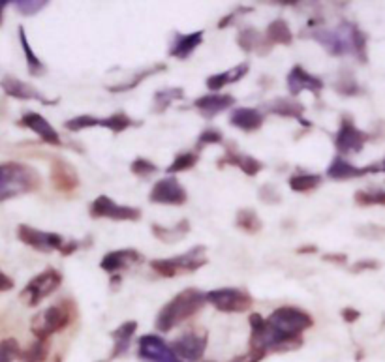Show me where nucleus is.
I'll return each instance as SVG.
<instances>
[{"instance_id": "51", "label": "nucleus", "mask_w": 385, "mask_h": 362, "mask_svg": "<svg viewBox=\"0 0 385 362\" xmlns=\"http://www.w3.org/2000/svg\"><path fill=\"white\" fill-rule=\"evenodd\" d=\"M248 12H252V10H250V8H237V10H235L233 14L225 15L224 19H222V21L219 23V29H225V27H229V25H232V23L235 21V17H237V15L248 14Z\"/></svg>"}, {"instance_id": "41", "label": "nucleus", "mask_w": 385, "mask_h": 362, "mask_svg": "<svg viewBox=\"0 0 385 362\" xmlns=\"http://www.w3.org/2000/svg\"><path fill=\"white\" fill-rule=\"evenodd\" d=\"M96 126H100V118H96L92 115H79V116H73L70 120H66L64 122V128L68 131H83V130H88V128H96Z\"/></svg>"}, {"instance_id": "13", "label": "nucleus", "mask_w": 385, "mask_h": 362, "mask_svg": "<svg viewBox=\"0 0 385 362\" xmlns=\"http://www.w3.org/2000/svg\"><path fill=\"white\" fill-rule=\"evenodd\" d=\"M90 216L108 218V220H115V222H138L141 218V210L136 207L115 203L110 196H98L90 205Z\"/></svg>"}, {"instance_id": "14", "label": "nucleus", "mask_w": 385, "mask_h": 362, "mask_svg": "<svg viewBox=\"0 0 385 362\" xmlns=\"http://www.w3.org/2000/svg\"><path fill=\"white\" fill-rule=\"evenodd\" d=\"M186 199H188L186 190L182 188V184L175 177H166V179L156 181L149 194V201L156 205L179 207V205L186 203Z\"/></svg>"}, {"instance_id": "3", "label": "nucleus", "mask_w": 385, "mask_h": 362, "mask_svg": "<svg viewBox=\"0 0 385 362\" xmlns=\"http://www.w3.org/2000/svg\"><path fill=\"white\" fill-rule=\"evenodd\" d=\"M250 323V349L262 351V353H269V351H293V349L301 348L303 340L301 338H290L286 334L278 333L275 326L271 325L269 321L262 318L260 313H252L248 318Z\"/></svg>"}, {"instance_id": "58", "label": "nucleus", "mask_w": 385, "mask_h": 362, "mask_svg": "<svg viewBox=\"0 0 385 362\" xmlns=\"http://www.w3.org/2000/svg\"><path fill=\"white\" fill-rule=\"evenodd\" d=\"M382 169H384V171H385V161H384V166H382Z\"/></svg>"}, {"instance_id": "40", "label": "nucleus", "mask_w": 385, "mask_h": 362, "mask_svg": "<svg viewBox=\"0 0 385 362\" xmlns=\"http://www.w3.org/2000/svg\"><path fill=\"white\" fill-rule=\"evenodd\" d=\"M353 199L359 207H385V190H359Z\"/></svg>"}, {"instance_id": "16", "label": "nucleus", "mask_w": 385, "mask_h": 362, "mask_svg": "<svg viewBox=\"0 0 385 362\" xmlns=\"http://www.w3.org/2000/svg\"><path fill=\"white\" fill-rule=\"evenodd\" d=\"M286 85H288V90H290L291 98H295L299 96L303 90H308V92H312V94H318L323 90V81L320 77H316L312 73H308L303 68V66H293L288 73V77H286Z\"/></svg>"}, {"instance_id": "48", "label": "nucleus", "mask_w": 385, "mask_h": 362, "mask_svg": "<svg viewBox=\"0 0 385 362\" xmlns=\"http://www.w3.org/2000/svg\"><path fill=\"white\" fill-rule=\"evenodd\" d=\"M260 199H262L263 203H278V201H280V196H278L275 186L265 184V186H262V190H260Z\"/></svg>"}, {"instance_id": "22", "label": "nucleus", "mask_w": 385, "mask_h": 362, "mask_svg": "<svg viewBox=\"0 0 385 362\" xmlns=\"http://www.w3.org/2000/svg\"><path fill=\"white\" fill-rule=\"evenodd\" d=\"M235 105V98L232 94H205L194 100V107L205 116V118H214L225 109Z\"/></svg>"}, {"instance_id": "49", "label": "nucleus", "mask_w": 385, "mask_h": 362, "mask_svg": "<svg viewBox=\"0 0 385 362\" xmlns=\"http://www.w3.org/2000/svg\"><path fill=\"white\" fill-rule=\"evenodd\" d=\"M380 263L374 259H361L357 261L356 265H351V272H363V270H374L378 268Z\"/></svg>"}, {"instance_id": "52", "label": "nucleus", "mask_w": 385, "mask_h": 362, "mask_svg": "<svg viewBox=\"0 0 385 362\" xmlns=\"http://www.w3.org/2000/svg\"><path fill=\"white\" fill-rule=\"evenodd\" d=\"M340 315L344 318V321H348V323H353L357 319L361 318V311L359 310H353V308H344L340 311Z\"/></svg>"}, {"instance_id": "34", "label": "nucleus", "mask_w": 385, "mask_h": 362, "mask_svg": "<svg viewBox=\"0 0 385 362\" xmlns=\"http://www.w3.org/2000/svg\"><path fill=\"white\" fill-rule=\"evenodd\" d=\"M19 42H21L23 53L27 58V64H29V73L30 75H42L45 72L44 62L36 57V53L32 51V47L29 44V38L25 34V27H19Z\"/></svg>"}, {"instance_id": "36", "label": "nucleus", "mask_w": 385, "mask_h": 362, "mask_svg": "<svg viewBox=\"0 0 385 362\" xmlns=\"http://www.w3.org/2000/svg\"><path fill=\"white\" fill-rule=\"evenodd\" d=\"M182 98H184V88L181 87H169L164 88V90H156V94H154V111L162 113L171 103L177 102V100H182Z\"/></svg>"}, {"instance_id": "9", "label": "nucleus", "mask_w": 385, "mask_h": 362, "mask_svg": "<svg viewBox=\"0 0 385 362\" xmlns=\"http://www.w3.org/2000/svg\"><path fill=\"white\" fill-rule=\"evenodd\" d=\"M60 283H62V274L57 268H45L44 272L34 276L25 285V289L21 291V300L27 306H38L44 298L53 295L60 287Z\"/></svg>"}, {"instance_id": "7", "label": "nucleus", "mask_w": 385, "mask_h": 362, "mask_svg": "<svg viewBox=\"0 0 385 362\" xmlns=\"http://www.w3.org/2000/svg\"><path fill=\"white\" fill-rule=\"evenodd\" d=\"M267 321L275 326L278 333L286 334L290 338H301V334L314 325V319L308 311L293 308V306L276 308L267 318Z\"/></svg>"}, {"instance_id": "43", "label": "nucleus", "mask_w": 385, "mask_h": 362, "mask_svg": "<svg viewBox=\"0 0 385 362\" xmlns=\"http://www.w3.org/2000/svg\"><path fill=\"white\" fill-rule=\"evenodd\" d=\"M132 173L139 177V179H149V177H153V174L158 173V167L154 166L153 161H149L145 158H138L132 161Z\"/></svg>"}, {"instance_id": "44", "label": "nucleus", "mask_w": 385, "mask_h": 362, "mask_svg": "<svg viewBox=\"0 0 385 362\" xmlns=\"http://www.w3.org/2000/svg\"><path fill=\"white\" fill-rule=\"evenodd\" d=\"M49 2L45 0H15L14 6L17 8V12H21L23 15H36L38 12H42Z\"/></svg>"}, {"instance_id": "29", "label": "nucleus", "mask_w": 385, "mask_h": 362, "mask_svg": "<svg viewBox=\"0 0 385 362\" xmlns=\"http://www.w3.org/2000/svg\"><path fill=\"white\" fill-rule=\"evenodd\" d=\"M237 44L243 51H258V49H265V53L271 51V47L273 45L267 42V38L265 34H262L260 30L254 29V27H247V29H243L239 32V36H237Z\"/></svg>"}, {"instance_id": "1", "label": "nucleus", "mask_w": 385, "mask_h": 362, "mask_svg": "<svg viewBox=\"0 0 385 362\" xmlns=\"http://www.w3.org/2000/svg\"><path fill=\"white\" fill-rule=\"evenodd\" d=\"M312 40L334 57L353 53L361 62H367V34L353 23L344 21L336 29H314Z\"/></svg>"}, {"instance_id": "30", "label": "nucleus", "mask_w": 385, "mask_h": 362, "mask_svg": "<svg viewBox=\"0 0 385 362\" xmlns=\"http://www.w3.org/2000/svg\"><path fill=\"white\" fill-rule=\"evenodd\" d=\"M190 233V222L188 220H181L179 224H175L173 227H162L158 224H153V235L156 239L164 242V244H175L182 240Z\"/></svg>"}, {"instance_id": "21", "label": "nucleus", "mask_w": 385, "mask_h": 362, "mask_svg": "<svg viewBox=\"0 0 385 362\" xmlns=\"http://www.w3.org/2000/svg\"><path fill=\"white\" fill-rule=\"evenodd\" d=\"M382 171L380 166H369V167H356L349 161L342 158V156H334L333 161L327 167V177L333 181H349V179H359L369 173H378Z\"/></svg>"}, {"instance_id": "2", "label": "nucleus", "mask_w": 385, "mask_h": 362, "mask_svg": "<svg viewBox=\"0 0 385 362\" xmlns=\"http://www.w3.org/2000/svg\"><path fill=\"white\" fill-rule=\"evenodd\" d=\"M207 302L205 293H201L199 289L188 287V289L181 291L179 295H175L167 305H164L158 315H156V331L158 333H169L173 331L175 326L184 323L186 319L196 315L197 311L201 310Z\"/></svg>"}, {"instance_id": "55", "label": "nucleus", "mask_w": 385, "mask_h": 362, "mask_svg": "<svg viewBox=\"0 0 385 362\" xmlns=\"http://www.w3.org/2000/svg\"><path fill=\"white\" fill-rule=\"evenodd\" d=\"M323 259L331 261V263H338V265H344L348 257H346V254H325L323 255Z\"/></svg>"}, {"instance_id": "56", "label": "nucleus", "mask_w": 385, "mask_h": 362, "mask_svg": "<svg viewBox=\"0 0 385 362\" xmlns=\"http://www.w3.org/2000/svg\"><path fill=\"white\" fill-rule=\"evenodd\" d=\"M297 252H299V254H305V252H312V254H316V252H318V248H316V246H314V244H312V246L299 248Z\"/></svg>"}, {"instance_id": "33", "label": "nucleus", "mask_w": 385, "mask_h": 362, "mask_svg": "<svg viewBox=\"0 0 385 362\" xmlns=\"http://www.w3.org/2000/svg\"><path fill=\"white\" fill-rule=\"evenodd\" d=\"M290 188L293 192H299V194H306V192H312V190L320 188L321 184V177L318 173H297L291 177L290 181Z\"/></svg>"}, {"instance_id": "35", "label": "nucleus", "mask_w": 385, "mask_h": 362, "mask_svg": "<svg viewBox=\"0 0 385 362\" xmlns=\"http://www.w3.org/2000/svg\"><path fill=\"white\" fill-rule=\"evenodd\" d=\"M235 225L243 229L245 233H250V235H254V233H260L263 227V222L260 220V216L256 214V210L252 209H240L237 212V218H235Z\"/></svg>"}, {"instance_id": "10", "label": "nucleus", "mask_w": 385, "mask_h": 362, "mask_svg": "<svg viewBox=\"0 0 385 362\" xmlns=\"http://www.w3.org/2000/svg\"><path fill=\"white\" fill-rule=\"evenodd\" d=\"M207 341H209V334L203 328H192L182 333L175 341H171V351L175 353L177 359L182 362H196L205 355L207 349Z\"/></svg>"}, {"instance_id": "19", "label": "nucleus", "mask_w": 385, "mask_h": 362, "mask_svg": "<svg viewBox=\"0 0 385 362\" xmlns=\"http://www.w3.org/2000/svg\"><path fill=\"white\" fill-rule=\"evenodd\" d=\"M0 87L8 96L17 98V100H36L44 105H55L58 102V100H47L36 87H32L30 83H25L17 77H12V75H6L4 79L0 81Z\"/></svg>"}, {"instance_id": "4", "label": "nucleus", "mask_w": 385, "mask_h": 362, "mask_svg": "<svg viewBox=\"0 0 385 362\" xmlns=\"http://www.w3.org/2000/svg\"><path fill=\"white\" fill-rule=\"evenodd\" d=\"M40 184L42 179L34 167L17 161L0 164V201L21 194H30L40 188Z\"/></svg>"}, {"instance_id": "45", "label": "nucleus", "mask_w": 385, "mask_h": 362, "mask_svg": "<svg viewBox=\"0 0 385 362\" xmlns=\"http://www.w3.org/2000/svg\"><path fill=\"white\" fill-rule=\"evenodd\" d=\"M224 143V135L220 133L219 130H214V128H209V130H205L199 138H197V153H199V148H203L207 145H222Z\"/></svg>"}, {"instance_id": "11", "label": "nucleus", "mask_w": 385, "mask_h": 362, "mask_svg": "<svg viewBox=\"0 0 385 362\" xmlns=\"http://www.w3.org/2000/svg\"><path fill=\"white\" fill-rule=\"evenodd\" d=\"M369 139H371V135L367 131L359 130L351 120V116L344 115L340 120V128L334 135V148L342 158L348 156V154H359Z\"/></svg>"}, {"instance_id": "50", "label": "nucleus", "mask_w": 385, "mask_h": 362, "mask_svg": "<svg viewBox=\"0 0 385 362\" xmlns=\"http://www.w3.org/2000/svg\"><path fill=\"white\" fill-rule=\"evenodd\" d=\"M262 359H265V353H262V351H256V349H250V351L245 353V355L235 357L232 362H260Z\"/></svg>"}, {"instance_id": "39", "label": "nucleus", "mask_w": 385, "mask_h": 362, "mask_svg": "<svg viewBox=\"0 0 385 362\" xmlns=\"http://www.w3.org/2000/svg\"><path fill=\"white\" fill-rule=\"evenodd\" d=\"M197 161H199V153H197V151H192V153H181L175 156L173 164L167 167L166 171L173 177L175 173H182V171L192 169Z\"/></svg>"}, {"instance_id": "15", "label": "nucleus", "mask_w": 385, "mask_h": 362, "mask_svg": "<svg viewBox=\"0 0 385 362\" xmlns=\"http://www.w3.org/2000/svg\"><path fill=\"white\" fill-rule=\"evenodd\" d=\"M138 355L147 362H182L171 351V346L156 334H145L138 340Z\"/></svg>"}, {"instance_id": "32", "label": "nucleus", "mask_w": 385, "mask_h": 362, "mask_svg": "<svg viewBox=\"0 0 385 362\" xmlns=\"http://www.w3.org/2000/svg\"><path fill=\"white\" fill-rule=\"evenodd\" d=\"M167 66L166 64H154L151 68H145V70H141L138 75H134L130 81H126V83H121V85H110L108 90L116 94V92H126V90H132V88H136L139 83H143L147 77H151L154 73H160V72H166Z\"/></svg>"}, {"instance_id": "53", "label": "nucleus", "mask_w": 385, "mask_h": 362, "mask_svg": "<svg viewBox=\"0 0 385 362\" xmlns=\"http://www.w3.org/2000/svg\"><path fill=\"white\" fill-rule=\"evenodd\" d=\"M14 280L10 278L8 274H4L2 270H0V291H10L14 289Z\"/></svg>"}, {"instance_id": "20", "label": "nucleus", "mask_w": 385, "mask_h": 362, "mask_svg": "<svg viewBox=\"0 0 385 362\" xmlns=\"http://www.w3.org/2000/svg\"><path fill=\"white\" fill-rule=\"evenodd\" d=\"M17 124H19L21 128H29L30 131H34L38 138L42 139L44 143H47V145H62L58 131L55 130L51 124H49V120H47L45 116L40 115V113H25V115L21 116V120Z\"/></svg>"}, {"instance_id": "27", "label": "nucleus", "mask_w": 385, "mask_h": 362, "mask_svg": "<svg viewBox=\"0 0 385 362\" xmlns=\"http://www.w3.org/2000/svg\"><path fill=\"white\" fill-rule=\"evenodd\" d=\"M219 166H233V167H239L240 171L248 177H256V174L260 173L263 169V164L260 161L258 158L254 156H248V154H240V153H229L225 154L224 158L219 159Z\"/></svg>"}, {"instance_id": "25", "label": "nucleus", "mask_w": 385, "mask_h": 362, "mask_svg": "<svg viewBox=\"0 0 385 362\" xmlns=\"http://www.w3.org/2000/svg\"><path fill=\"white\" fill-rule=\"evenodd\" d=\"M265 107L273 115L286 116V118H297V120L303 122V126H310V122L303 118V113H305L303 103H299L295 98H276V100L267 103Z\"/></svg>"}, {"instance_id": "5", "label": "nucleus", "mask_w": 385, "mask_h": 362, "mask_svg": "<svg viewBox=\"0 0 385 362\" xmlns=\"http://www.w3.org/2000/svg\"><path fill=\"white\" fill-rule=\"evenodd\" d=\"M73 318V302L60 300L57 305L49 306L45 310L38 311L32 318L30 331L38 340H49V336L64 331L66 326L72 323Z\"/></svg>"}, {"instance_id": "26", "label": "nucleus", "mask_w": 385, "mask_h": 362, "mask_svg": "<svg viewBox=\"0 0 385 362\" xmlns=\"http://www.w3.org/2000/svg\"><path fill=\"white\" fill-rule=\"evenodd\" d=\"M138 331V323L136 321H126L121 326H116L115 331L111 333L113 338V351H111L110 359H116V357H123L132 346L134 340V334Z\"/></svg>"}, {"instance_id": "28", "label": "nucleus", "mask_w": 385, "mask_h": 362, "mask_svg": "<svg viewBox=\"0 0 385 362\" xmlns=\"http://www.w3.org/2000/svg\"><path fill=\"white\" fill-rule=\"evenodd\" d=\"M248 70H250L248 62H240V64L233 66L232 70H227V72L214 73L211 77H207L205 85H207L209 90L216 92L220 88H224L225 85H232V83H237V81L243 79V77L248 73Z\"/></svg>"}, {"instance_id": "17", "label": "nucleus", "mask_w": 385, "mask_h": 362, "mask_svg": "<svg viewBox=\"0 0 385 362\" xmlns=\"http://www.w3.org/2000/svg\"><path fill=\"white\" fill-rule=\"evenodd\" d=\"M143 261V255L139 254L138 250L134 248H124V250H115L110 254L103 255V259L100 261V268L105 270L108 274L119 276L124 270H128L134 265H138Z\"/></svg>"}, {"instance_id": "42", "label": "nucleus", "mask_w": 385, "mask_h": 362, "mask_svg": "<svg viewBox=\"0 0 385 362\" xmlns=\"http://www.w3.org/2000/svg\"><path fill=\"white\" fill-rule=\"evenodd\" d=\"M21 355V348L19 341L15 338H6L0 341V362H14Z\"/></svg>"}, {"instance_id": "47", "label": "nucleus", "mask_w": 385, "mask_h": 362, "mask_svg": "<svg viewBox=\"0 0 385 362\" xmlns=\"http://www.w3.org/2000/svg\"><path fill=\"white\" fill-rule=\"evenodd\" d=\"M357 233H359L361 237H367V239H384L385 227H380V225H364V227H361Z\"/></svg>"}, {"instance_id": "6", "label": "nucleus", "mask_w": 385, "mask_h": 362, "mask_svg": "<svg viewBox=\"0 0 385 362\" xmlns=\"http://www.w3.org/2000/svg\"><path fill=\"white\" fill-rule=\"evenodd\" d=\"M207 261H209L207 259V248L203 244H197L181 255L151 261V268L164 278H175L182 272H196L197 268L207 265Z\"/></svg>"}, {"instance_id": "8", "label": "nucleus", "mask_w": 385, "mask_h": 362, "mask_svg": "<svg viewBox=\"0 0 385 362\" xmlns=\"http://www.w3.org/2000/svg\"><path fill=\"white\" fill-rule=\"evenodd\" d=\"M205 298L216 310L225 311V313H243L248 311L254 305V298L247 289L239 287H220L205 293Z\"/></svg>"}, {"instance_id": "38", "label": "nucleus", "mask_w": 385, "mask_h": 362, "mask_svg": "<svg viewBox=\"0 0 385 362\" xmlns=\"http://www.w3.org/2000/svg\"><path fill=\"white\" fill-rule=\"evenodd\" d=\"M100 126H102V128H108V130H111L113 133H123L124 130L136 126V122H134L126 113H113V115L105 116V118H100Z\"/></svg>"}, {"instance_id": "18", "label": "nucleus", "mask_w": 385, "mask_h": 362, "mask_svg": "<svg viewBox=\"0 0 385 362\" xmlns=\"http://www.w3.org/2000/svg\"><path fill=\"white\" fill-rule=\"evenodd\" d=\"M51 184L57 192L70 194L73 190L79 188V174L70 161L55 158L51 161Z\"/></svg>"}, {"instance_id": "12", "label": "nucleus", "mask_w": 385, "mask_h": 362, "mask_svg": "<svg viewBox=\"0 0 385 362\" xmlns=\"http://www.w3.org/2000/svg\"><path fill=\"white\" fill-rule=\"evenodd\" d=\"M17 239L21 240L23 244L34 248L38 252H44V254H49V252H60L62 246H64L66 240L57 235V233H47V231H40L36 227H30L27 224H21L17 227Z\"/></svg>"}, {"instance_id": "37", "label": "nucleus", "mask_w": 385, "mask_h": 362, "mask_svg": "<svg viewBox=\"0 0 385 362\" xmlns=\"http://www.w3.org/2000/svg\"><path fill=\"white\" fill-rule=\"evenodd\" d=\"M49 355V340L32 341L29 348L23 349L19 361L21 362H45Z\"/></svg>"}, {"instance_id": "31", "label": "nucleus", "mask_w": 385, "mask_h": 362, "mask_svg": "<svg viewBox=\"0 0 385 362\" xmlns=\"http://www.w3.org/2000/svg\"><path fill=\"white\" fill-rule=\"evenodd\" d=\"M265 38L271 45H290L293 42V32L284 19H275L265 30Z\"/></svg>"}, {"instance_id": "46", "label": "nucleus", "mask_w": 385, "mask_h": 362, "mask_svg": "<svg viewBox=\"0 0 385 362\" xmlns=\"http://www.w3.org/2000/svg\"><path fill=\"white\" fill-rule=\"evenodd\" d=\"M336 90L340 92V94H346V96H356L359 94V85H357V81L353 79V75H349V77H342L338 83H336Z\"/></svg>"}, {"instance_id": "54", "label": "nucleus", "mask_w": 385, "mask_h": 362, "mask_svg": "<svg viewBox=\"0 0 385 362\" xmlns=\"http://www.w3.org/2000/svg\"><path fill=\"white\" fill-rule=\"evenodd\" d=\"M77 248H79V242H75V240H70V242H64V246H62V250H60V254L70 255V254H73V252H75Z\"/></svg>"}, {"instance_id": "57", "label": "nucleus", "mask_w": 385, "mask_h": 362, "mask_svg": "<svg viewBox=\"0 0 385 362\" xmlns=\"http://www.w3.org/2000/svg\"><path fill=\"white\" fill-rule=\"evenodd\" d=\"M6 4H10V2H4V0H0V25H2V14H4V8H6Z\"/></svg>"}, {"instance_id": "23", "label": "nucleus", "mask_w": 385, "mask_h": 362, "mask_svg": "<svg viewBox=\"0 0 385 362\" xmlns=\"http://www.w3.org/2000/svg\"><path fill=\"white\" fill-rule=\"evenodd\" d=\"M263 120H265V116H263L262 111H258L254 107H237L233 109V113L229 115V124L239 128V130L247 131V133L260 130L263 126Z\"/></svg>"}, {"instance_id": "24", "label": "nucleus", "mask_w": 385, "mask_h": 362, "mask_svg": "<svg viewBox=\"0 0 385 362\" xmlns=\"http://www.w3.org/2000/svg\"><path fill=\"white\" fill-rule=\"evenodd\" d=\"M201 44H203V30H196V32H190V34H177L175 44L169 49V57L184 60Z\"/></svg>"}]
</instances>
